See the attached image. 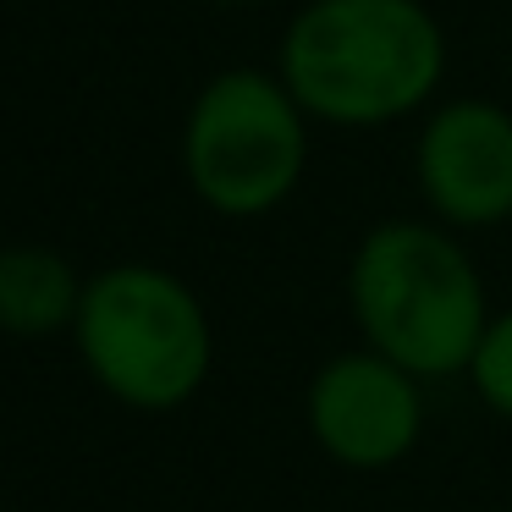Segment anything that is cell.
<instances>
[{
  "instance_id": "8",
  "label": "cell",
  "mask_w": 512,
  "mask_h": 512,
  "mask_svg": "<svg viewBox=\"0 0 512 512\" xmlns=\"http://www.w3.org/2000/svg\"><path fill=\"white\" fill-rule=\"evenodd\" d=\"M468 380H474L479 402L501 419H512V309L490 314L485 336L474 347V364H468Z\"/></svg>"
},
{
  "instance_id": "1",
  "label": "cell",
  "mask_w": 512,
  "mask_h": 512,
  "mask_svg": "<svg viewBox=\"0 0 512 512\" xmlns=\"http://www.w3.org/2000/svg\"><path fill=\"white\" fill-rule=\"evenodd\" d=\"M281 83L331 127H386L435 100L446 34L424 0H309L281 34Z\"/></svg>"
},
{
  "instance_id": "5",
  "label": "cell",
  "mask_w": 512,
  "mask_h": 512,
  "mask_svg": "<svg viewBox=\"0 0 512 512\" xmlns=\"http://www.w3.org/2000/svg\"><path fill=\"white\" fill-rule=\"evenodd\" d=\"M309 435L331 463L353 474L397 468L424 435L419 375H408L375 347L336 353L309 380Z\"/></svg>"
},
{
  "instance_id": "2",
  "label": "cell",
  "mask_w": 512,
  "mask_h": 512,
  "mask_svg": "<svg viewBox=\"0 0 512 512\" xmlns=\"http://www.w3.org/2000/svg\"><path fill=\"white\" fill-rule=\"evenodd\" d=\"M347 303L364 347L386 353L419 380L468 375L490 325L485 281L452 226L380 221L347 265Z\"/></svg>"
},
{
  "instance_id": "4",
  "label": "cell",
  "mask_w": 512,
  "mask_h": 512,
  "mask_svg": "<svg viewBox=\"0 0 512 512\" xmlns=\"http://www.w3.org/2000/svg\"><path fill=\"white\" fill-rule=\"evenodd\" d=\"M182 171L204 210L226 221L270 215L309 171V111L281 72L226 67L193 94L182 127Z\"/></svg>"
},
{
  "instance_id": "7",
  "label": "cell",
  "mask_w": 512,
  "mask_h": 512,
  "mask_svg": "<svg viewBox=\"0 0 512 512\" xmlns=\"http://www.w3.org/2000/svg\"><path fill=\"white\" fill-rule=\"evenodd\" d=\"M83 292L89 281L72 270L45 243H17L0 254V320L17 342H39V336H61L78 325Z\"/></svg>"
},
{
  "instance_id": "3",
  "label": "cell",
  "mask_w": 512,
  "mask_h": 512,
  "mask_svg": "<svg viewBox=\"0 0 512 512\" xmlns=\"http://www.w3.org/2000/svg\"><path fill=\"white\" fill-rule=\"evenodd\" d=\"M72 342L94 386L138 413L193 402L215 369V331L199 292L144 259L89 276Z\"/></svg>"
},
{
  "instance_id": "6",
  "label": "cell",
  "mask_w": 512,
  "mask_h": 512,
  "mask_svg": "<svg viewBox=\"0 0 512 512\" xmlns=\"http://www.w3.org/2000/svg\"><path fill=\"white\" fill-rule=\"evenodd\" d=\"M413 177L441 226L485 232L512 221V111L496 100H446L419 133Z\"/></svg>"
}]
</instances>
